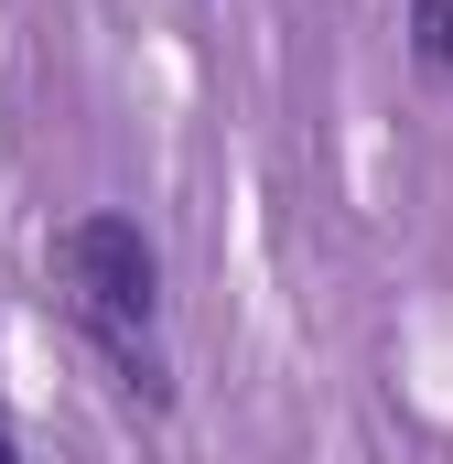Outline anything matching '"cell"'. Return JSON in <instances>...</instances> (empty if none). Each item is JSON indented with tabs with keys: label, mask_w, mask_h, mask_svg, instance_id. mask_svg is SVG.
<instances>
[{
	"label": "cell",
	"mask_w": 453,
	"mask_h": 464,
	"mask_svg": "<svg viewBox=\"0 0 453 464\" xmlns=\"http://www.w3.org/2000/svg\"><path fill=\"white\" fill-rule=\"evenodd\" d=\"M54 292L109 346L119 378L140 400H162V259H151V237L130 227V217H76V227L54 237Z\"/></svg>",
	"instance_id": "cell-1"
},
{
	"label": "cell",
	"mask_w": 453,
	"mask_h": 464,
	"mask_svg": "<svg viewBox=\"0 0 453 464\" xmlns=\"http://www.w3.org/2000/svg\"><path fill=\"white\" fill-rule=\"evenodd\" d=\"M410 22H421V54L453 76V0H410Z\"/></svg>",
	"instance_id": "cell-2"
},
{
	"label": "cell",
	"mask_w": 453,
	"mask_h": 464,
	"mask_svg": "<svg viewBox=\"0 0 453 464\" xmlns=\"http://www.w3.org/2000/svg\"><path fill=\"white\" fill-rule=\"evenodd\" d=\"M0 464H11V443H0Z\"/></svg>",
	"instance_id": "cell-3"
}]
</instances>
